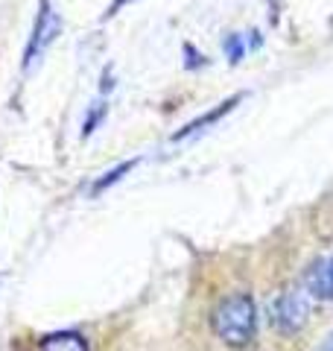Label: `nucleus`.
<instances>
[{
	"label": "nucleus",
	"mask_w": 333,
	"mask_h": 351,
	"mask_svg": "<svg viewBox=\"0 0 333 351\" xmlns=\"http://www.w3.org/2000/svg\"><path fill=\"white\" fill-rule=\"evenodd\" d=\"M135 164H138V161H123V164H117L114 170H108V173L103 176V179H97L94 193H103V191H106V188H111L114 182H120V179H123V173H132V167H135Z\"/></svg>",
	"instance_id": "obj_7"
},
{
	"label": "nucleus",
	"mask_w": 333,
	"mask_h": 351,
	"mask_svg": "<svg viewBox=\"0 0 333 351\" xmlns=\"http://www.w3.org/2000/svg\"><path fill=\"white\" fill-rule=\"evenodd\" d=\"M106 112H108V106H103V103H97L91 112H88V117H85V123H82V138H88L91 132L103 123V117H106Z\"/></svg>",
	"instance_id": "obj_9"
},
{
	"label": "nucleus",
	"mask_w": 333,
	"mask_h": 351,
	"mask_svg": "<svg viewBox=\"0 0 333 351\" xmlns=\"http://www.w3.org/2000/svg\"><path fill=\"white\" fill-rule=\"evenodd\" d=\"M210 328H214L217 339H222L228 348H249L258 339V304L249 293L228 295L210 313Z\"/></svg>",
	"instance_id": "obj_1"
},
{
	"label": "nucleus",
	"mask_w": 333,
	"mask_h": 351,
	"mask_svg": "<svg viewBox=\"0 0 333 351\" xmlns=\"http://www.w3.org/2000/svg\"><path fill=\"white\" fill-rule=\"evenodd\" d=\"M38 351H88V339L79 331H53L38 339Z\"/></svg>",
	"instance_id": "obj_5"
},
{
	"label": "nucleus",
	"mask_w": 333,
	"mask_h": 351,
	"mask_svg": "<svg viewBox=\"0 0 333 351\" xmlns=\"http://www.w3.org/2000/svg\"><path fill=\"white\" fill-rule=\"evenodd\" d=\"M123 3H129V0H114V6H111V12H114L117 6H123ZM111 12H108V15H111Z\"/></svg>",
	"instance_id": "obj_11"
},
{
	"label": "nucleus",
	"mask_w": 333,
	"mask_h": 351,
	"mask_svg": "<svg viewBox=\"0 0 333 351\" xmlns=\"http://www.w3.org/2000/svg\"><path fill=\"white\" fill-rule=\"evenodd\" d=\"M304 290L319 302H333V255L316 258L304 269Z\"/></svg>",
	"instance_id": "obj_4"
},
{
	"label": "nucleus",
	"mask_w": 333,
	"mask_h": 351,
	"mask_svg": "<svg viewBox=\"0 0 333 351\" xmlns=\"http://www.w3.org/2000/svg\"><path fill=\"white\" fill-rule=\"evenodd\" d=\"M240 100H243V97L237 94V97H231V100H225V103H219V106L214 108V112H208L205 117H196V120H193V123H187V126H184V129H182V132H179V135H175V138H173V141H182V138H187V135H193V132H199V129H205V126H210V123H217V120H219L222 114H228V112H231V108H234V106H237Z\"/></svg>",
	"instance_id": "obj_6"
},
{
	"label": "nucleus",
	"mask_w": 333,
	"mask_h": 351,
	"mask_svg": "<svg viewBox=\"0 0 333 351\" xmlns=\"http://www.w3.org/2000/svg\"><path fill=\"white\" fill-rule=\"evenodd\" d=\"M222 50H225V56H228L231 64H237L243 56H246V44H243L240 36H228L225 44H222Z\"/></svg>",
	"instance_id": "obj_8"
},
{
	"label": "nucleus",
	"mask_w": 333,
	"mask_h": 351,
	"mask_svg": "<svg viewBox=\"0 0 333 351\" xmlns=\"http://www.w3.org/2000/svg\"><path fill=\"white\" fill-rule=\"evenodd\" d=\"M56 32H59V18H56V12L50 9V0H41L38 18H36V24H32V36L27 41V53H24V64H27V68L41 56L44 47H47V44L56 38Z\"/></svg>",
	"instance_id": "obj_3"
},
{
	"label": "nucleus",
	"mask_w": 333,
	"mask_h": 351,
	"mask_svg": "<svg viewBox=\"0 0 333 351\" xmlns=\"http://www.w3.org/2000/svg\"><path fill=\"white\" fill-rule=\"evenodd\" d=\"M321 351H333V334L325 339V346H321Z\"/></svg>",
	"instance_id": "obj_10"
},
{
	"label": "nucleus",
	"mask_w": 333,
	"mask_h": 351,
	"mask_svg": "<svg viewBox=\"0 0 333 351\" xmlns=\"http://www.w3.org/2000/svg\"><path fill=\"white\" fill-rule=\"evenodd\" d=\"M307 319H310V302L304 299V293L284 290V293H278L269 304V322L275 331L284 337L298 334L307 325Z\"/></svg>",
	"instance_id": "obj_2"
}]
</instances>
